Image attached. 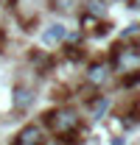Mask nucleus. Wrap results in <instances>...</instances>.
<instances>
[{
	"label": "nucleus",
	"mask_w": 140,
	"mask_h": 145,
	"mask_svg": "<svg viewBox=\"0 0 140 145\" xmlns=\"http://www.w3.org/2000/svg\"><path fill=\"white\" fill-rule=\"evenodd\" d=\"M45 126L51 128L53 137H65V134H76L81 128V117L73 112L70 106H59L45 114Z\"/></svg>",
	"instance_id": "1"
},
{
	"label": "nucleus",
	"mask_w": 140,
	"mask_h": 145,
	"mask_svg": "<svg viewBox=\"0 0 140 145\" xmlns=\"http://www.w3.org/2000/svg\"><path fill=\"white\" fill-rule=\"evenodd\" d=\"M106 109H109V98L98 95L95 101H90V117H92V120H101L106 114Z\"/></svg>",
	"instance_id": "7"
},
{
	"label": "nucleus",
	"mask_w": 140,
	"mask_h": 145,
	"mask_svg": "<svg viewBox=\"0 0 140 145\" xmlns=\"http://www.w3.org/2000/svg\"><path fill=\"white\" fill-rule=\"evenodd\" d=\"M109 145H126V142H123V137L118 134V137H112V142H109Z\"/></svg>",
	"instance_id": "8"
},
{
	"label": "nucleus",
	"mask_w": 140,
	"mask_h": 145,
	"mask_svg": "<svg viewBox=\"0 0 140 145\" xmlns=\"http://www.w3.org/2000/svg\"><path fill=\"white\" fill-rule=\"evenodd\" d=\"M112 70L118 72H140V48L137 45H121L112 53Z\"/></svg>",
	"instance_id": "2"
},
{
	"label": "nucleus",
	"mask_w": 140,
	"mask_h": 145,
	"mask_svg": "<svg viewBox=\"0 0 140 145\" xmlns=\"http://www.w3.org/2000/svg\"><path fill=\"white\" fill-rule=\"evenodd\" d=\"M65 39H67V28H65L62 22H53V25H48V31L42 34V45L53 48V45H59V42H65Z\"/></svg>",
	"instance_id": "5"
},
{
	"label": "nucleus",
	"mask_w": 140,
	"mask_h": 145,
	"mask_svg": "<svg viewBox=\"0 0 140 145\" xmlns=\"http://www.w3.org/2000/svg\"><path fill=\"white\" fill-rule=\"evenodd\" d=\"M45 128L39 126V123H28V126L22 128L17 134V140H14V145H45Z\"/></svg>",
	"instance_id": "4"
},
{
	"label": "nucleus",
	"mask_w": 140,
	"mask_h": 145,
	"mask_svg": "<svg viewBox=\"0 0 140 145\" xmlns=\"http://www.w3.org/2000/svg\"><path fill=\"white\" fill-rule=\"evenodd\" d=\"M34 103V89L31 87H14V112H25Z\"/></svg>",
	"instance_id": "6"
},
{
	"label": "nucleus",
	"mask_w": 140,
	"mask_h": 145,
	"mask_svg": "<svg viewBox=\"0 0 140 145\" xmlns=\"http://www.w3.org/2000/svg\"><path fill=\"white\" fill-rule=\"evenodd\" d=\"M87 84L92 87V89H98V87H104V84H109L112 81V64L109 61H92L87 67Z\"/></svg>",
	"instance_id": "3"
},
{
	"label": "nucleus",
	"mask_w": 140,
	"mask_h": 145,
	"mask_svg": "<svg viewBox=\"0 0 140 145\" xmlns=\"http://www.w3.org/2000/svg\"><path fill=\"white\" fill-rule=\"evenodd\" d=\"M132 8H140V0H132Z\"/></svg>",
	"instance_id": "9"
}]
</instances>
